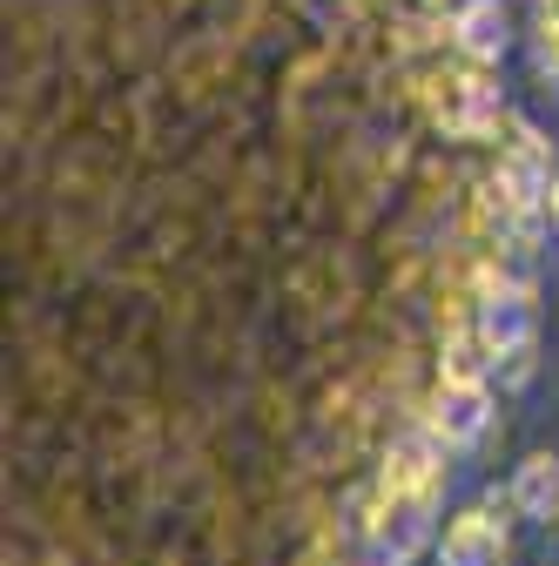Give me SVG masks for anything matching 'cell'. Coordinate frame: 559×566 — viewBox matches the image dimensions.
Listing matches in <instances>:
<instances>
[{
	"instance_id": "9c48e42d",
	"label": "cell",
	"mask_w": 559,
	"mask_h": 566,
	"mask_svg": "<svg viewBox=\"0 0 559 566\" xmlns=\"http://www.w3.org/2000/svg\"><path fill=\"white\" fill-rule=\"evenodd\" d=\"M546 223H559V176L546 182Z\"/></svg>"
},
{
	"instance_id": "8992f818",
	"label": "cell",
	"mask_w": 559,
	"mask_h": 566,
	"mask_svg": "<svg viewBox=\"0 0 559 566\" xmlns=\"http://www.w3.org/2000/svg\"><path fill=\"white\" fill-rule=\"evenodd\" d=\"M452 34H458V48L472 61H499L506 54V14H499V0H465Z\"/></svg>"
},
{
	"instance_id": "6da1fadb",
	"label": "cell",
	"mask_w": 559,
	"mask_h": 566,
	"mask_svg": "<svg viewBox=\"0 0 559 566\" xmlns=\"http://www.w3.org/2000/svg\"><path fill=\"white\" fill-rule=\"evenodd\" d=\"M445 492V446L432 432H411L384 452V500H432Z\"/></svg>"
},
{
	"instance_id": "52a82bcc",
	"label": "cell",
	"mask_w": 559,
	"mask_h": 566,
	"mask_svg": "<svg viewBox=\"0 0 559 566\" xmlns=\"http://www.w3.org/2000/svg\"><path fill=\"white\" fill-rule=\"evenodd\" d=\"M552 500H559V459H552V452H532V459L513 472V506H519L526 520H546Z\"/></svg>"
},
{
	"instance_id": "3957f363",
	"label": "cell",
	"mask_w": 559,
	"mask_h": 566,
	"mask_svg": "<svg viewBox=\"0 0 559 566\" xmlns=\"http://www.w3.org/2000/svg\"><path fill=\"white\" fill-rule=\"evenodd\" d=\"M439 566H506V520H493L485 506L458 513L439 533Z\"/></svg>"
},
{
	"instance_id": "277c9868",
	"label": "cell",
	"mask_w": 559,
	"mask_h": 566,
	"mask_svg": "<svg viewBox=\"0 0 559 566\" xmlns=\"http://www.w3.org/2000/svg\"><path fill=\"white\" fill-rule=\"evenodd\" d=\"M432 500H384V513L371 520V546H378V559L384 566H404L418 546L432 539Z\"/></svg>"
},
{
	"instance_id": "7a4b0ae2",
	"label": "cell",
	"mask_w": 559,
	"mask_h": 566,
	"mask_svg": "<svg viewBox=\"0 0 559 566\" xmlns=\"http://www.w3.org/2000/svg\"><path fill=\"white\" fill-rule=\"evenodd\" d=\"M485 424H493V385H439V405L425 411V432H432L445 452L478 446Z\"/></svg>"
},
{
	"instance_id": "30bf717a",
	"label": "cell",
	"mask_w": 559,
	"mask_h": 566,
	"mask_svg": "<svg viewBox=\"0 0 559 566\" xmlns=\"http://www.w3.org/2000/svg\"><path fill=\"white\" fill-rule=\"evenodd\" d=\"M546 526H552V533H559V500H552V513H546Z\"/></svg>"
},
{
	"instance_id": "5b68a950",
	"label": "cell",
	"mask_w": 559,
	"mask_h": 566,
	"mask_svg": "<svg viewBox=\"0 0 559 566\" xmlns=\"http://www.w3.org/2000/svg\"><path fill=\"white\" fill-rule=\"evenodd\" d=\"M478 337H485V350H493V365L499 358H513V350H532V311H526V297L519 291H493L478 304V324H472Z\"/></svg>"
},
{
	"instance_id": "ba28073f",
	"label": "cell",
	"mask_w": 559,
	"mask_h": 566,
	"mask_svg": "<svg viewBox=\"0 0 559 566\" xmlns=\"http://www.w3.org/2000/svg\"><path fill=\"white\" fill-rule=\"evenodd\" d=\"M493 378V350H485L478 331H452L439 350V385H485Z\"/></svg>"
}]
</instances>
